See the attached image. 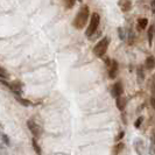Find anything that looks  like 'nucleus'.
Masks as SVG:
<instances>
[{"label":"nucleus","mask_w":155,"mask_h":155,"mask_svg":"<svg viewBox=\"0 0 155 155\" xmlns=\"http://www.w3.org/2000/svg\"><path fill=\"white\" fill-rule=\"evenodd\" d=\"M89 16H90V11H89V7L84 5L78 9L77 14L75 16V20H74V27L77 28V29H82L84 28L87 23V20H89Z\"/></svg>","instance_id":"nucleus-1"},{"label":"nucleus","mask_w":155,"mask_h":155,"mask_svg":"<svg viewBox=\"0 0 155 155\" xmlns=\"http://www.w3.org/2000/svg\"><path fill=\"white\" fill-rule=\"evenodd\" d=\"M31 143H33V148L35 149V152H36L38 154H41V149H40L39 145H38V141H36V138H33V140H31Z\"/></svg>","instance_id":"nucleus-14"},{"label":"nucleus","mask_w":155,"mask_h":155,"mask_svg":"<svg viewBox=\"0 0 155 155\" xmlns=\"http://www.w3.org/2000/svg\"><path fill=\"white\" fill-rule=\"evenodd\" d=\"M15 97H16V99H18V101H20V103H21L22 105H25V106H29V105H31V103H29V101H26V99H22L18 93H15Z\"/></svg>","instance_id":"nucleus-15"},{"label":"nucleus","mask_w":155,"mask_h":155,"mask_svg":"<svg viewBox=\"0 0 155 155\" xmlns=\"http://www.w3.org/2000/svg\"><path fill=\"white\" fill-rule=\"evenodd\" d=\"M110 39L109 38H104L101 39L96 46L93 48V54L96 55L97 57H103L105 53L107 51V48H109Z\"/></svg>","instance_id":"nucleus-3"},{"label":"nucleus","mask_w":155,"mask_h":155,"mask_svg":"<svg viewBox=\"0 0 155 155\" xmlns=\"http://www.w3.org/2000/svg\"><path fill=\"white\" fill-rule=\"evenodd\" d=\"M27 127L29 128L31 133L34 135V138H36V139H39L40 137L42 135V133H43L42 127H41L34 119H28V120H27Z\"/></svg>","instance_id":"nucleus-4"},{"label":"nucleus","mask_w":155,"mask_h":155,"mask_svg":"<svg viewBox=\"0 0 155 155\" xmlns=\"http://www.w3.org/2000/svg\"><path fill=\"white\" fill-rule=\"evenodd\" d=\"M142 117H140L139 119H138V121H135V124H134V126H135V128H140V125H141V123H142Z\"/></svg>","instance_id":"nucleus-16"},{"label":"nucleus","mask_w":155,"mask_h":155,"mask_svg":"<svg viewBox=\"0 0 155 155\" xmlns=\"http://www.w3.org/2000/svg\"><path fill=\"white\" fill-rule=\"evenodd\" d=\"M153 31H154V27L150 26L149 29H148V42H149V46H152V43H153Z\"/></svg>","instance_id":"nucleus-12"},{"label":"nucleus","mask_w":155,"mask_h":155,"mask_svg":"<svg viewBox=\"0 0 155 155\" xmlns=\"http://www.w3.org/2000/svg\"><path fill=\"white\" fill-rule=\"evenodd\" d=\"M124 132H120L118 135H117V138H116V141H118V140H120V139H123V137H124Z\"/></svg>","instance_id":"nucleus-19"},{"label":"nucleus","mask_w":155,"mask_h":155,"mask_svg":"<svg viewBox=\"0 0 155 155\" xmlns=\"http://www.w3.org/2000/svg\"><path fill=\"white\" fill-rule=\"evenodd\" d=\"M123 149H124V143H118L113 148V154H119Z\"/></svg>","instance_id":"nucleus-13"},{"label":"nucleus","mask_w":155,"mask_h":155,"mask_svg":"<svg viewBox=\"0 0 155 155\" xmlns=\"http://www.w3.org/2000/svg\"><path fill=\"white\" fill-rule=\"evenodd\" d=\"M0 130H2V124L0 123Z\"/></svg>","instance_id":"nucleus-20"},{"label":"nucleus","mask_w":155,"mask_h":155,"mask_svg":"<svg viewBox=\"0 0 155 155\" xmlns=\"http://www.w3.org/2000/svg\"><path fill=\"white\" fill-rule=\"evenodd\" d=\"M154 65H155V60L153 56H149L147 60H146V68L149 70H153L154 69Z\"/></svg>","instance_id":"nucleus-9"},{"label":"nucleus","mask_w":155,"mask_h":155,"mask_svg":"<svg viewBox=\"0 0 155 155\" xmlns=\"http://www.w3.org/2000/svg\"><path fill=\"white\" fill-rule=\"evenodd\" d=\"M120 94H123V85H121L120 82H118V83H116L114 85L112 86V96L114 98H117Z\"/></svg>","instance_id":"nucleus-7"},{"label":"nucleus","mask_w":155,"mask_h":155,"mask_svg":"<svg viewBox=\"0 0 155 155\" xmlns=\"http://www.w3.org/2000/svg\"><path fill=\"white\" fill-rule=\"evenodd\" d=\"M118 33H119V36H120V39L124 40V39H125L124 29H123V28H118Z\"/></svg>","instance_id":"nucleus-17"},{"label":"nucleus","mask_w":155,"mask_h":155,"mask_svg":"<svg viewBox=\"0 0 155 155\" xmlns=\"http://www.w3.org/2000/svg\"><path fill=\"white\" fill-rule=\"evenodd\" d=\"M118 5L120 6L123 12H128L131 8H132V2L130 0H119Z\"/></svg>","instance_id":"nucleus-8"},{"label":"nucleus","mask_w":155,"mask_h":155,"mask_svg":"<svg viewBox=\"0 0 155 155\" xmlns=\"http://www.w3.org/2000/svg\"><path fill=\"white\" fill-rule=\"evenodd\" d=\"M138 25H139L140 29H146V27H147L148 25V20L146 18H140L139 20H138Z\"/></svg>","instance_id":"nucleus-10"},{"label":"nucleus","mask_w":155,"mask_h":155,"mask_svg":"<svg viewBox=\"0 0 155 155\" xmlns=\"http://www.w3.org/2000/svg\"><path fill=\"white\" fill-rule=\"evenodd\" d=\"M116 104H117V107L120 110V111H124L125 106H126V104H127V98L120 94V96L117 97Z\"/></svg>","instance_id":"nucleus-6"},{"label":"nucleus","mask_w":155,"mask_h":155,"mask_svg":"<svg viewBox=\"0 0 155 155\" xmlns=\"http://www.w3.org/2000/svg\"><path fill=\"white\" fill-rule=\"evenodd\" d=\"M0 77H1V78L7 77V74H6V71L2 69V68H0Z\"/></svg>","instance_id":"nucleus-18"},{"label":"nucleus","mask_w":155,"mask_h":155,"mask_svg":"<svg viewBox=\"0 0 155 155\" xmlns=\"http://www.w3.org/2000/svg\"><path fill=\"white\" fill-rule=\"evenodd\" d=\"M99 23H101V16H99V14L98 13H92L91 18H90V23H89V26H87L85 31V35L87 38L92 36L93 34L96 33V31L99 27Z\"/></svg>","instance_id":"nucleus-2"},{"label":"nucleus","mask_w":155,"mask_h":155,"mask_svg":"<svg viewBox=\"0 0 155 155\" xmlns=\"http://www.w3.org/2000/svg\"><path fill=\"white\" fill-rule=\"evenodd\" d=\"M118 70H119V65H118V62L117 61H112L110 63V68H109V77L114 79L118 75Z\"/></svg>","instance_id":"nucleus-5"},{"label":"nucleus","mask_w":155,"mask_h":155,"mask_svg":"<svg viewBox=\"0 0 155 155\" xmlns=\"http://www.w3.org/2000/svg\"><path fill=\"white\" fill-rule=\"evenodd\" d=\"M63 2H64V6H65L67 9H71V8L75 6L76 0H63Z\"/></svg>","instance_id":"nucleus-11"}]
</instances>
